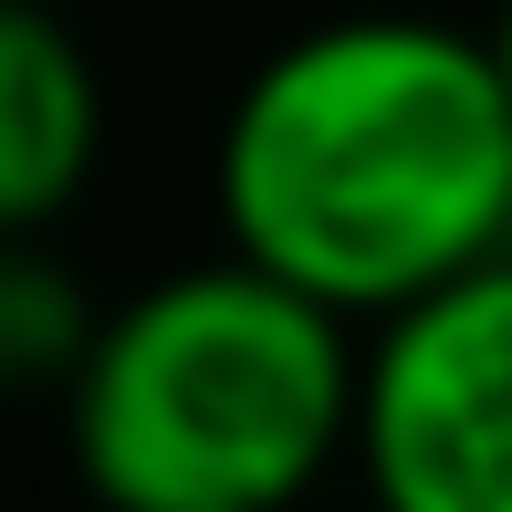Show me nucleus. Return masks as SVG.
<instances>
[{"label":"nucleus","instance_id":"obj_3","mask_svg":"<svg viewBox=\"0 0 512 512\" xmlns=\"http://www.w3.org/2000/svg\"><path fill=\"white\" fill-rule=\"evenodd\" d=\"M345 450L387 512H512V241L377 314Z\"/></svg>","mask_w":512,"mask_h":512},{"label":"nucleus","instance_id":"obj_5","mask_svg":"<svg viewBox=\"0 0 512 512\" xmlns=\"http://www.w3.org/2000/svg\"><path fill=\"white\" fill-rule=\"evenodd\" d=\"M95 335V304L42 251V230H0V387H63Z\"/></svg>","mask_w":512,"mask_h":512},{"label":"nucleus","instance_id":"obj_2","mask_svg":"<svg viewBox=\"0 0 512 512\" xmlns=\"http://www.w3.org/2000/svg\"><path fill=\"white\" fill-rule=\"evenodd\" d=\"M63 398L115 512H283L356 439V335L230 251L95 314Z\"/></svg>","mask_w":512,"mask_h":512},{"label":"nucleus","instance_id":"obj_4","mask_svg":"<svg viewBox=\"0 0 512 512\" xmlns=\"http://www.w3.org/2000/svg\"><path fill=\"white\" fill-rule=\"evenodd\" d=\"M105 74L74 21L42 0H0V230H53L95 189Z\"/></svg>","mask_w":512,"mask_h":512},{"label":"nucleus","instance_id":"obj_6","mask_svg":"<svg viewBox=\"0 0 512 512\" xmlns=\"http://www.w3.org/2000/svg\"><path fill=\"white\" fill-rule=\"evenodd\" d=\"M481 53H492V74H502V95H512V0H502L492 32H481Z\"/></svg>","mask_w":512,"mask_h":512},{"label":"nucleus","instance_id":"obj_1","mask_svg":"<svg viewBox=\"0 0 512 512\" xmlns=\"http://www.w3.org/2000/svg\"><path fill=\"white\" fill-rule=\"evenodd\" d=\"M220 230L345 324L512 241V95L481 32L345 11L293 32L220 126Z\"/></svg>","mask_w":512,"mask_h":512}]
</instances>
